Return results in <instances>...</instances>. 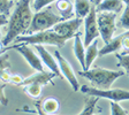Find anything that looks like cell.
I'll return each mask as SVG.
<instances>
[{
	"label": "cell",
	"mask_w": 129,
	"mask_h": 115,
	"mask_svg": "<svg viewBox=\"0 0 129 115\" xmlns=\"http://www.w3.org/2000/svg\"><path fill=\"white\" fill-rule=\"evenodd\" d=\"M30 1L31 0H20L17 3L9 19L7 32L1 40L3 46L6 47L20 35H25V32L30 28L34 19V14L30 8Z\"/></svg>",
	"instance_id": "1"
},
{
	"label": "cell",
	"mask_w": 129,
	"mask_h": 115,
	"mask_svg": "<svg viewBox=\"0 0 129 115\" xmlns=\"http://www.w3.org/2000/svg\"><path fill=\"white\" fill-rule=\"evenodd\" d=\"M82 77L88 78L94 88L98 89H110L112 84L124 75V71H115V70L104 69V68H92L88 70H82L78 72Z\"/></svg>",
	"instance_id": "2"
},
{
	"label": "cell",
	"mask_w": 129,
	"mask_h": 115,
	"mask_svg": "<svg viewBox=\"0 0 129 115\" xmlns=\"http://www.w3.org/2000/svg\"><path fill=\"white\" fill-rule=\"evenodd\" d=\"M69 40V38L66 36H61L58 32L52 30H45V31L35 32L31 35L19 36L14 42L15 43H27L32 45H52L58 47H63L66 42Z\"/></svg>",
	"instance_id": "3"
},
{
	"label": "cell",
	"mask_w": 129,
	"mask_h": 115,
	"mask_svg": "<svg viewBox=\"0 0 129 115\" xmlns=\"http://www.w3.org/2000/svg\"><path fill=\"white\" fill-rule=\"evenodd\" d=\"M62 21H66L63 16L58 15L53 12V7L52 6H47V7L43 8L42 11L36 12L34 15L31 25L25 32V35H31L35 32L39 31H45L48 30L50 28H53L55 24L60 23Z\"/></svg>",
	"instance_id": "4"
},
{
	"label": "cell",
	"mask_w": 129,
	"mask_h": 115,
	"mask_svg": "<svg viewBox=\"0 0 129 115\" xmlns=\"http://www.w3.org/2000/svg\"><path fill=\"white\" fill-rule=\"evenodd\" d=\"M81 91L89 96H97L99 98H105L113 101L129 100V91L123 89H98L94 86L83 85L81 88Z\"/></svg>",
	"instance_id": "5"
},
{
	"label": "cell",
	"mask_w": 129,
	"mask_h": 115,
	"mask_svg": "<svg viewBox=\"0 0 129 115\" xmlns=\"http://www.w3.org/2000/svg\"><path fill=\"white\" fill-rule=\"evenodd\" d=\"M116 13L113 12H97V21L100 31V37L105 44L110 43L116 30Z\"/></svg>",
	"instance_id": "6"
},
{
	"label": "cell",
	"mask_w": 129,
	"mask_h": 115,
	"mask_svg": "<svg viewBox=\"0 0 129 115\" xmlns=\"http://www.w3.org/2000/svg\"><path fill=\"white\" fill-rule=\"evenodd\" d=\"M8 50H16L20 54H22V56L27 60V62L35 70H37V71H44L42 58H39L35 52L32 51L31 48L27 45V43H21V44L16 43V44H14V45L6 46V47H4L3 50H1V53H5Z\"/></svg>",
	"instance_id": "7"
},
{
	"label": "cell",
	"mask_w": 129,
	"mask_h": 115,
	"mask_svg": "<svg viewBox=\"0 0 129 115\" xmlns=\"http://www.w3.org/2000/svg\"><path fill=\"white\" fill-rule=\"evenodd\" d=\"M84 46L88 47L94 39L100 36L99 27H98V21H97V8L96 6H92L90 13L88 14L85 19H84Z\"/></svg>",
	"instance_id": "8"
},
{
	"label": "cell",
	"mask_w": 129,
	"mask_h": 115,
	"mask_svg": "<svg viewBox=\"0 0 129 115\" xmlns=\"http://www.w3.org/2000/svg\"><path fill=\"white\" fill-rule=\"evenodd\" d=\"M82 23H83V19H81V17L66 20V21H62L60 23L55 24L53 27V30L55 32H58L59 35L66 36V37H68L70 39V38L75 37V35L77 33L78 28L81 27Z\"/></svg>",
	"instance_id": "9"
},
{
	"label": "cell",
	"mask_w": 129,
	"mask_h": 115,
	"mask_svg": "<svg viewBox=\"0 0 129 115\" xmlns=\"http://www.w3.org/2000/svg\"><path fill=\"white\" fill-rule=\"evenodd\" d=\"M54 56H55V59L59 62L60 69H61V72H62V75H63V77L66 78V80L68 81V83L72 85L73 90H74V91H77L78 88H80V84H78V81H77V78H76V75H75V72H74L73 67L70 66V63L61 55V53H60L59 51L54 52Z\"/></svg>",
	"instance_id": "10"
},
{
	"label": "cell",
	"mask_w": 129,
	"mask_h": 115,
	"mask_svg": "<svg viewBox=\"0 0 129 115\" xmlns=\"http://www.w3.org/2000/svg\"><path fill=\"white\" fill-rule=\"evenodd\" d=\"M35 47H36V50H37L39 56L42 58V60H43V62L45 63L46 67L51 70V71H53L56 75V77L64 78L61 72V69H60L58 60H54V58L50 54V52H48L43 45H35Z\"/></svg>",
	"instance_id": "11"
},
{
	"label": "cell",
	"mask_w": 129,
	"mask_h": 115,
	"mask_svg": "<svg viewBox=\"0 0 129 115\" xmlns=\"http://www.w3.org/2000/svg\"><path fill=\"white\" fill-rule=\"evenodd\" d=\"M54 77H56V75L53 71L47 72V71H45V70H44V71H37L36 74L30 76V77L24 78L20 86L27 85V84H30V83H38V84H42V85H46L47 83L54 84L53 81H52Z\"/></svg>",
	"instance_id": "12"
},
{
	"label": "cell",
	"mask_w": 129,
	"mask_h": 115,
	"mask_svg": "<svg viewBox=\"0 0 129 115\" xmlns=\"http://www.w3.org/2000/svg\"><path fill=\"white\" fill-rule=\"evenodd\" d=\"M75 40H74V45H73V51H74V55L78 60L82 70H85L86 68V62H85V52H84V46L81 39V33H76L75 35Z\"/></svg>",
	"instance_id": "13"
},
{
	"label": "cell",
	"mask_w": 129,
	"mask_h": 115,
	"mask_svg": "<svg viewBox=\"0 0 129 115\" xmlns=\"http://www.w3.org/2000/svg\"><path fill=\"white\" fill-rule=\"evenodd\" d=\"M122 0H103L96 8L97 12H113L118 14L124 8Z\"/></svg>",
	"instance_id": "14"
},
{
	"label": "cell",
	"mask_w": 129,
	"mask_h": 115,
	"mask_svg": "<svg viewBox=\"0 0 129 115\" xmlns=\"http://www.w3.org/2000/svg\"><path fill=\"white\" fill-rule=\"evenodd\" d=\"M54 7L59 11L60 15L63 16L66 20H70L74 16V6L69 0H58L55 1Z\"/></svg>",
	"instance_id": "15"
},
{
	"label": "cell",
	"mask_w": 129,
	"mask_h": 115,
	"mask_svg": "<svg viewBox=\"0 0 129 115\" xmlns=\"http://www.w3.org/2000/svg\"><path fill=\"white\" fill-rule=\"evenodd\" d=\"M60 108V104L55 98H45L40 101L42 114H55Z\"/></svg>",
	"instance_id": "16"
},
{
	"label": "cell",
	"mask_w": 129,
	"mask_h": 115,
	"mask_svg": "<svg viewBox=\"0 0 129 115\" xmlns=\"http://www.w3.org/2000/svg\"><path fill=\"white\" fill-rule=\"evenodd\" d=\"M98 55H99V51H98V42H97V39H94L93 42L86 47V51H85L86 68H85V70L90 69L92 62L96 60V58Z\"/></svg>",
	"instance_id": "17"
},
{
	"label": "cell",
	"mask_w": 129,
	"mask_h": 115,
	"mask_svg": "<svg viewBox=\"0 0 129 115\" xmlns=\"http://www.w3.org/2000/svg\"><path fill=\"white\" fill-rule=\"evenodd\" d=\"M91 8L92 6L90 0H75V14L77 17L85 19Z\"/></svg>",
	"instance_id": "18"
},
{
	"label": "cell",
	"mask_w": 129,
	"mask_h": 115,
	"mask_svg": "<svg viewBox=\"0 0 129 115\" xmlns=\"http://www.w3.org/2000/svg\"><path fill=\"white\" fill-rule=\"evenodd\" d=\"M23 91L25 94H28L29 97L34 98V99H37L39 98L42 92H43V85L38 83H30L27 85H23Z\"/></svg>",
	"instance_id": "19"
},
{
	"label": "cell",
	"mask_w": 129,
	"mask_h": 115,
	"mask_svg": "<svg viewBox=\"0 0 129 115\" xmlns=\"http://www.w3.org/2000/svg\"><path fill=\"white\" fill-rule=\"evenodd\" d=\"M98 100H99V97H97V96H90L89 98H86L85 102H84V107H83V109L80 112V115H91V114H93L94 107H96Z\"/></svg>",
	"instance_id": "20"
},
{
	"label": "cell",
	"mask_w": 129,
	"mask_h": 115,
	"mask_svg": "<svg viewBox=\"0 0 129 115\" xmlns=\"http://www.w3.org/2000/svg\"><path fill=\"white\" fill-rule=\"evenodd\" d=\"M118 25L121 29L126 30V31L129 30V6L126 5V7L123 9V13L121 15V19L119 20Z\"/></svg>",
	"instance_id": "21"
},
{
	"label": "cell",
	"mask_w": 129,
	"mask_h": 115,
	"mask_svg": "<svg viewBox=\"0 0 129 115\" xmlns=\"http://www.w3.org/2000/svg\"><path fill=\"white\" fill-rule=\"evenodd\" d=\"M54 1H58V0H31V7L35 12H39Z\"/></svg>",
	"instance_id": "22"
},
{
	"label": "cell",
	"mask_w": 129,
	"mask_h": 115,
	"mask_svg": "<svg viewBox=\"0 0 129 115\" xmlns=\"http://www.w3.org/2000/svg\"><path fill=\"white\" fill-rule=\"evenodd\" d=\"M116 59L119 60L118 62V67H122L124 68V70L127 71V74L129 75V53L128 54H120L116 53Z\"/></svg>",
	"instance_id": "23"
},
{
	"label": "cell",
	"mask_w": 129,
	"mask_h": 115,
	"mask_svg": "<svg viewBox=\"0 0 129 115\" xmlns=\"http://www.w3.org/2000/svg\"><path fill=\"white\" fill-rule=\"evenodd\" d=\"M110 107H111V114H113V115H127V114H129V110H126L122 106H120V105H119V101H113V100H111Z\"/></svg>",
	"instance_id": "24"
},
{
	"label": "cell",
	"mask_w": 129,
	"mask_h": 115,
	"mask_svg": "<svg viewBox=\"0 0 129 115\" xmlns=\"http://www.w3.org/2000/svg\"><path fill=\"white\" fill-rule=\"evenodd\" d=\"M13 6L14 0H1V7H0L1 15H5L11 19V9Z\"/></svg>",
	"instance_id": "25"
},
{
	"label": "cell",
	"mask_w": 129,
	"mask_h": 115,
	"mask_svg": "<svg viewBox=\"0 0 129 115\" xmlns=\"http://www.w3.org/2000/svg\"><path fill=\"white\" fill-rule=\"evenodd\" d=\"M11 68V63L8 61V54H3L1 55V71L4 70H8Z\"/></svg>",
	"instance_id": "26"
},
{
	"label": "cell",
	"mask_w": 129,
	"mask_h": 115,
	"mask_svg": "<svg viewBox=\"0 0 129 115\" xmlns=\"http://www.w3.org/2000/svg\"><path fill=\"white\" fill-rule=\"evenodd\" d=\"M23 80H24V78L22 77L21 75L14 74V75H12V77H11V82H9V84H14V85L20 86V85H21V83L23 82Z\"/></svg>",
	"instance_id": "27"
},
{
	"label": "cell",
	"mask_w": 129,
	"mask_h": 115,
	"mask_svg": "<svg viewBox=\"0 0 129 115\" xmlns=\"http://www.w3.org/2000/svg\"><path fill=\"white\" fill-rule=\"evenodd\" d=\"M7 85V84H5V83H1V104L4 105V106H6L7 105V98H6V96H5V86Z\"/></svg>",
	"instance_id": "28"
},
{
	"label": "cell",
	"mask_w": 129,
	"mask_h": 115,
	"mask_svg": "<svg viewBox=\"0 0 129 115\" xmlns=\"http://www.w3.org/2000/svg\"><path fill=\"white\" fill-rule=\"evenodd\" d=\"M102 1H103V0H91V3L93 4L94 6H98L100 3H102Z\"/></svg>",
	"instance_id": "29"
},
{
	"label": "cell",
	"mask_w": 129,
	"mask_h": 115,
	"mask_svg": "<svg viewBox=\"0 0 129 115\" xmlns=\"http://www.w3.org/2000/svg\"><path fill=\"white\" fill-rule=\"evenodd\" d=\"M124 3V5H127V6H129V0H122Z\"/></svg>",
	"instance_id": "30"
}]
</instances>
